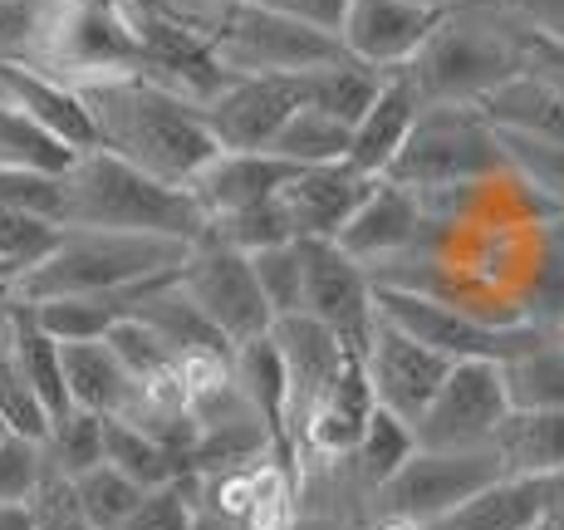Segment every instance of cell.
<instances>
[{
    "label": "cell",
    "instance_id": "cell-1",
    "mask_svg": "<svg viewBox=\"0 0 564 530\" xmlns=\"http://www.w3.org/2000/svg\"><path fill=\"white\" fill-rule=\"evenodd\" d=\"M79 99L89 104L104 153L133 162L138 172L167 182V187H192L197 172L221 153L202 108L167 94L162 84L143 79V74L84 84Z\"/></svg>",
    "mask_w": 564,
    "mask_h": 530
},
{
    "label": "cell",
    "instance_id": "cell-2",
    "mask_svg": "<svg viewBox=\"0 0 564 530\" xmlns=\"http://www.w3.org/2000/svg\"><path fill=\"white\" fill-rule=\"evenodd\" d=\"M530 69V40L496 0L442 10L432 35L412 54L408 79L422 104H457L476 108L491 89Z\"/></svg>",
    "mask_w": 564,
    "mask_h": 530
},
{
    "label": "cell",
    "instance_id": "cell-3",
    "mask_svg": "<svg viewBox=\"0 0 564 530\" xmlns=\"http://www.w3.org/2000/svg\"><path fill=\"white\" fill-rule=\"evenodd\" d=\"M59 226L84 231H133V236H172V241H197L206 231V216L197 212L187 187L138 172L133 162L89 148L64 172V212Z\"/></svg>",
    "mask_w": 564,
    "mask_h": 530
},
{
    "label": "cell",
    "instance_id": "cell-4",
    "mask_svg": "<svg viewBox=\"0 0 564 530\" xmlns=\"http://www.w3.org/2000/svg\"><path fill=\"white\" fill-rule=\"evenodd\" d=\"M187 241L172 236H133V231H84L59 226V241L10 280L15 300H54V295H113L148 275L177 270Z\"/></svg>",
    "mask_w": 564,
    "mask_h": 530
},
{
    "label": "cell",
    "instance_id": "cell-5",
    "mask_svg": "<svg viewBox=\"0 0 564 530\" xmlns=\"http://www.w3.org/2000/svg\"><path fill=\"white\" fill-rule=\"evenodd\" d=\"M30 69L84 89V84L138 74V35L123 0H54L35 6L25 60Z\"/></svg>",
    "mask_w": 564,
    "mask_h": 530
},
{
    "label": "cell",
    "instance_id": "cell-6",
    "mask_svg": "<svg viewBox=\"0 0 564 530\" xmlns=\"http://www.w3.org/2000/svg\"><path fill=\"white\" fill-rule=\"evenodd\" d=\"M511 172L496 128L476 108L457 104H422L412 118L403 148L388 162L383 182H398L408 192H442V187H476Z\"/></svg>",
    "mask_w": 564,
    "mask_h": 530
},
{
    "label": "cell",
    "instance_id": "cell-7",
    "mask_svg": "<svg viewBox=\"0 0 564 530\" xmlns=\"http://www.w3.org/2000/svg\"><path fill=\"white\" fill-rule=\"evenodd\" d=\"M192 30L212 45L216 64H221L231 79L236 74H310L344 54L334 35L285 15V10H275L270 0L212 10V15H202Z\"/></svg>",
    "mask_w": 564,
    "mask_h": 530
},
{
    "label": "cell",
    "instance_id": "cell-8",
    "mask_svg": "<svg viewBox=\"0 0 564 530\" xmlns=\"http://www.w3.org/2000/svg\"><path fill=\"white\" fill-rule=\"evenodd\" d=\"M496 477H506L496 447H412V457L373 491V516L427 526Z\"/></svg>",
    "mask_w": 564,
    "mask_h": 530
},
{
    "label": "cell",
    "instance_id": "cell-9",
    "mask_svg": "<svg viewBox=\"0 0 564 530\" xmlns=\"http://www.w3.org/2000/svg\"><path fill=\"white\" fill-rule=\"evenodd\" d=\"M373 310L378 320H388L393 329H403L408 339L427 344L432 354L462 364V359H486V364H506L520 349H530L535 339H545L530 324H486L476 315H466L457 305H442L432 295H412V290H383L373 285Z\"/></svg>",
    "mask_w": 564,
    "mask_h": 530
},
{
    "label": "cell",
    "instance_id": "cell-10",
    "mask_svg": "<svg viewBox=\"0 0 564 530\" xmlns=\"http://www.w3.org/2000/svg\"><path fill=\"white\" fill-rule=\"evenodd\" d=\"M177 285H182V295L221 329V339L231 344V349L256 339V334H270V324H275V315L265 310L260 285L251 275V256L231 251V246L216 241L212 231H202L197 241L187 246V256H182V266H177Z\"/></svg>",
    "mask_w": 564,
    "mask_h": 530
},
{
    "label": "cell",
    "instance_id": "cell-11",
    "mask_svg": "<svg viewBox=\"0 0 564 530\" xmlns=\"http://www.w3.org/2000/svg\"><path fill=\"white\" fill-rule=\"evenodd\" d=\"M506 413H511V403H506L501 364L462 359L432 393L427 413L412 423V437H417V447H491Z\"/></svg>",
    "mask_w": 564,
    "mask_h": 530
},
{
    "label": "cell",
    "instance_id": "cell-12",
    "mask_svg": "<svg viewBox=\"0 0 564 530\" xmlns=\"http://www.w3.org/2000/svg\"><path fill=\"white\" fill-rule=\"evenodd\" d=\"M128 20H133V35H138V74L143 79L162 84L167 94L187 104H212L216 94L231 84V74L216 64L212 45L177 20L172 10H133L128 6Z\"/></svg>",
    "mask_w": 564,
    "mask_h": 530
},
{
    "label": "cell",
    "instance_id": "cell-13",
    "mask_svg": "<svg viewBox=\"0 0 564 530\" xmlns=\"http://www.w3.org/2000/svg\"><path fill=\"white\" fill-rule=\"evenodd\" d=\"M295 108H305V74H236L202 118L226 153H265Z\"/></svg>",
    "mask_w": 564,
    "mask_h": 530
},
{
    "label": "cell",
    "instance_id": "cell-14",
    "mask_svg": "<svg viewBox=\"0 0 564 530\" xmlns=\"http://www.w3.org/2000/svg\"><path fill=\"white\" fill-rule=\"evenodd\" d=\"M452 226H442L437 216L422 207L417 192L398 187V182H373V192L364 197V207L349 216L334 246L344 256H354L364 270L383 266V261H398V256H412V251H427V246H442Z\"/></svg>",
    "mask_w": 564,
    "mask_h": 530
},
{
    "label": "cell",
    "instance_id": "cell-15",
    "mask_svg": "<svg viewBox=\"0 0 564 530\" xmlns=\"http://www.w3.org/2000/svg\"><path fill=\"white\" fill-rule=\"evenodd\" d=\"M300 266H305V295H300V315L319 320L339 344L364 354L368 329H373V280L368 270L344 256L334 241H295Z\"/></svg>",
    "mask_w": 564,
    "mask_h": 530
},
{
    "label": "cell",
    "instance_id": "cell-16",
    "mask_svg": "<svg viewBox=\"0 0 564 530\" xmlns=\"http://www.w3.org/2000/svg\"><path fill=\"white\" fill-rule=\"evenodd\" d=\"M452 374V359L432 354L427 344L408 339L403 329H393L388 320H378L373 310V329H368L364 344V378H368V393L383 413L403 418L412 428L422 413H427L432 393L442 388V378Z\"/></svg>",
    "mask_w": 564,
    "mask_h": 530
},
{
    "label": "cell",
    "instance_id": "cell-17",
    "mask_svg": "<svg viewBox=\"0 0 564 530\" xmlns=\"http://www.w3.org/2000/svg\"><path fill=\"white\" fill-rule=\"evenodd\" d=\"M437 20L442 10H422L408 0H349V15L339 25V50L368 69L393 74L408 69Z\"/></svg>",
    "mask_w": 564,
    "mask_h": 530
},
{
    "label": "cell",
    "instance_id": "cell-18",
    "mask_svg": "<svg viewBox=\"0 0 564 530\" xmlns=\"http://www.w3.org/2000/svg\"><path fill=\"white\" fill-rule=\"evenodd\" d=\"M378 177L359 172L354 162H319V167H300L295 177L280 187V207L290 216L295 241H334L349 226V216L364 207Z\"/></svg>",
    "mask_w": 564,
    "mask_h": 530
},
{
    "label": "cell",
    "instance_id": "cell-19",
    "mask_svg": "<svg viewBox=\"0 0 564 530\" xmlns=\"http://www.w3.org/2000/svg\"><path fill=\"white\" fill-rule=\"evenodd\" d=\"M295 172H300L295 162H285L275 153H226L221 148V153L197 172V182H192L187 192L206 221H216V216H226V212H241V207H256V202L280 197V187H285Z\"/></svg>",
    "mask_w": 564,
    "mask_h": 530
},
{
    "label": "cell",
    "instance_id": "cell-20",
    "mask_svg": "<svg viewBox=\"0 0 564 530\" xmlns=\"http://www.w3.org/2000/svg\"><path fill=\"white\" fill-rule=\"evenodd\" d=\"M0 89H6V104L25 108L35 123H45L59 143L74 148V153L99 148L89 104L79 99V89H69V84H59V79H50V74L30 69V64H20V60H0Z\"/></svg>",
    "mask_w": 564,
    "mask_h": 530
},
{
    "label": "cell",
    "instance_id": "cell-21",
    "mask_svg": "<svg viewBox=\"0 0 564 530\" xmlns=\"http://www.w3.org/2000/svg\"><path fill=\"white\" fill-rule=\"evenodd\" d=\"M550 516V477H496L417 530H535Z\"/></svg>",
    "mask_w": 564,
    "mask_h": 530
},
{
    "label": "cell",
    "instance_id": "cell-22",
    "mask_svg": "<svg viewBox=\"0 0 564 530\" xmlns=\"http://www.w3.org/2000/svg\"><path fill=\"white\" fill-rule=\"evenodd\" d=\"M476 113L511 138H540V143H564V89L550 74H540L530 64L525 74L506 79L501 89H491Z\"/></svg>",
    "mask_w": 564,
    "mask_h": 530
},
{
    "label": "cell",
    "instance_id": "cell-23",
    "mask_svg": "<svg viewBox=\"0 0 564 530\" xmlns=\"http://www.w3.org/2000/svg\"><path fill=\"white\" fill-rule=\"evenodd\" d=\"M231 383L246 398V408L260 418L270 447L290 462V378L270 334H256V339L231 349Z\"/></svg>",
    "mask_w": 564,
    "mask_h": 530
},
{
    "label": "cell",
    "instance_id": "cell-24",
    "mask_svg": "<svg viewBox=\"0 0 564 530\" xmlns=\"http://www.w3.org/2000/svg\"><path fill=\"white\" fill-rule=\"evenodd\" d=\"M422 113V94L412 89V79L403 69L383 74V84H378V99L364 108V118L354 123L349 133V158L359 172H368V177H383L388 162L398 158V148H403L412 118Z\"/></svg>",
    "mask_w": 564,
    "mask_h": 530
},
{
    "label": "cell",
    "instance_id": "cell-25",
    "mask_svg": "<svg viewBox=\"0 0 564 530\" xmlns=\"http://www.w3.org/2000/svg\"><path fill=\"white\" fill-rule=\"evenodd\" d=\"M59 369L69 408H84V413L99 418H123L128 403H133V378L118 364V354L108 349V339L59 344Z\"/></svg>",
    "mask_w": 564,
    "mask_h": 530
},
{
    "label": "cell",
    "instance_id": "cell-26",
    "mask_svg": "<svg viewBox=\"0 0 564 530\" xmlns=\"http://www.w3.org/2000/svg\"><path fill=\"white\" fill-rule=\"evenodd\" d=\"M128 320L148 324V329H153L158 339L167 344L172 359H182V354H231V344L221 339V329H216V324L206 320L187 295H182L177 270H172L162 285L148 290V295L138 300L133 310H128Z\"/></svg>",
    "mask_w": 564,
    "mask_h": 530
},
{
    "label": "cell",
    "instance_id": "cell-27",
    "mask_svg": "<svg viewBox=\"0 0 564 530\" xmlns=\"http://www.w3.org/2000/svg\"><path fill=\"white\" fill-rule=\"evenodd\" d=\"M491 447L506 477H564V413H506Z\"/></svg>",
    "mask_w": 564,
    "mask_h": 530
},
{
    "label": "cell",
    "instance_id": "cell-28",
    "mask_svg": "<svg viewBox=\"0 0 564 530\" xmlns=\"http://www.w3.org/2000/svg\"><path fill=\"white\" fill-rule=\"evenodd\" d=\"M511 413H564V339L545 334L501 364Z\"/></svg>",
    "mask_w": 564,
    "mask_h": 530
},
{
    "label": "cell",
    "instance_id": "cell-29",
    "mask_svg": "<svg viewBox=\"0 0 564 530\" xmlns=\"http://www.w3.org/2000/svg\"><path fill=\"white\" fill-rule=\"evenodd\" d=\"M516 320L540 334L564 329V216H555L545 241H535V261L516 295Z\"/></svg>",
    "mask_w": 564,
    "mask_h": 530
},
{
    "label": "cell",
    "instance_id": "cell-30",
    "mask_svg": "<svg viewBox=\"0 0 564 530\" xmlns=\"http://www.w3.org/2000/svg\"><path fill=\"white\" fill-rule=\"evenodd\" d=\"M74 148L59 143L45 123L15 104H0V172H45V177H64L74 167Z\"/></svg>",
    "mask_w": 564,
    "mask_h": 530
},
{
    "label": "cell",
    "instance_id": "cell-31",
    "mask_svg": "<svg viewBox=\"0 0 564 530\" xmlns=\"http://www.w3.org/2000/svg\"><path fill=\"white\" fill-rule=\"evenodd\" d=\"M104 462L113 472H123L128 482H138L143 491H158V486L187 477L177 452L162 447L158 437H148L143 428L123 423V418H104Z\"/></svg>",
    "mask_w": 564,
    "mask_h": 530
},
{
    "label": "cell",
    "instance_id": "cell-32",
    "mask_svg": "<svg viewBox=\"0 0 564 530\" xmlns=\"http://www.w3.org/2000/svg\"><path fill=\"white\" fill-rule=\"evenodd\" d=\"M378 84H383L378 69H368V64L339 54L334 64H319V69L305 74V104L354 128L364 118V108L378 99Z\"/></svg>",
    "mask_w": 564,
    "mask_h": 530
},
{
    "label": "cell",
    "instance_id": "cell-33",
    "mask_svg": "<svg viewBox=\"0 0 564 530\" xmlns=\"http://www.w3.org/2000/svg\"><path fill=\"white\" fill-rule=\"evenodd\" d=\"M412 447H417V437H412V428L403 423V418L383 413V408L373 403V413H368V423L359 432V442H354V452L344 462H349L354 482L364 486L368 496L378 491L388 477H393L398 467L412 457Z\"/></svg>",
    "mask_w": 564,
    "mask_h": 530
},
{
    "label": "cell",
    "instance_id": "cell-34",
    "mask_svg": "<svg viewBox=\"0 0 564 530\" xmlns=\"http://www.w3.org/2000/svg\"><path fill=\"white\" fill-rule=\"evenodd\" d=\"M349 123H339V118L319 113V108H295L290 113V123L275 133V143L265 148V153L295 162V167H319V162H344L349 158Z\"/></svg>",
    "mask_w": 564,
    "mask_h": 530
},
{
    "label": "cell",
    "instance_id": "cell-35",
    "mask_svg": "<svg viewBox=\"0 0 564 530\" xmlns=\"http://www.w3.org/2000/svg\"><path fill=\"white\" fill-rule=\"evenodd\" d=\"M69 496L89 530H118L138 511V501H143L148 491L138 482H128L123 472H113L108 462H99V467H89L84 477L69 482Z\"/></svg>",
    "mask_w": 564,
    "mask_h": 530
},
{
    "label": "cell",
    "instance_id": "cell-36",
    "mask_svg": "<svg viewBox=\"0 0 564 530\" xmlns=\"http://www.w3.org/2000/svg\"><path fill=\"white\" fill-rule=\"evenodd\" d=\"M40 447H45V467L54 477H64V482L84 477L89 467L104 462V418L84 413V408H69L59 423H50V437L40 442Z\"/></svg>",
    "mask_w": 564,
    "mask_h": 530
},
{
    "label": "cell",
    "instance_id": "cell-37",
    "mask_svg": "<svg viewBox=\"0 0 564 530\" xmlns=\"http://www.w3.org/2000/svg\"><path fill=\"white\" fill-rule=\"evenodd\" d=\"M506 148V162L555 216H564V143H540V138L496 133Z\"/></svg>",
    "mask_w": 564,
    "mask_h": 530
},
{
    "label": "cell",
    "instance_id": "cell-38",
    "mask_svg": "<svg viewBox=\"0 0 564 530\" xmlns=\"http://www.w3.org/2000/svg\"><path fill=\"white\" fill-rule=\"evenodd\" d=\"M206 231H212L216 241H226L231 251H241V256H256V251H265V246L295 241V231H290V216H285V207H280V197L216 216V221H206Z\"/></svg>",
    "mask_w": 564,
    "mask_h": 530
},
{
    "label": "cell",
    "instance_id": "cell-39",
    "mask_svg": "<svg viewBox=\"0 0 564 530\" xmlns=\"http://www.w3.org/2000/svg\"><path fill=\"white\" fill-rule=\"evenodd\" d=\"M251 275L260 285V300L275 320L300 315V295H305V266H300V246H265V251L251 256Z\"/></svg>",
    "mask_w": 564,
    "mask_h": 530
},
{
    "label": "cell",
    "instance_id": "cell-40",
    "mask_svg": "<svg viewBox=\"0 0 564 530\" xmlns=\"http://www.w3.org/2000/svg\"><path fill=\"white\" fill-rule=\"evenodd\" d=\"M0 423L15 437H30V442H45L50 437V413L40 403V393L30 388V378L20 374V364L10 359L6 339H0Z\"/></svg>",
    "mask_w": 564,
    "mask_h": 530
},
{
    "label": "cell",
    "instance_id": "cell-41",
    "mask_svg": "<svg viewBox=\"0 0 564 530\" xmlns=\"http://www.w3.org/2000/svg\"><path fill=\"white\" fill-rule=\"evenodd\" d=\"M45 486V447L6 432L0 437V506H30Z\"/></svg>",
    "mask_w": 564,
    "mask_h": 530
},
{
    "label": "cell",
    "instance_id": "cell-42",
    "mask_svg": "<svg viewBox=\"0 0 564 530\" xmlns=\"http://www.w3.org/2000/svg\"><path fill=\"white\" fill-rule=\"evenodd\" d=\"M54 241H59V226L54 221H40V216H25L15 207H0V266L10 270V280L25 266H35Z\"/></svg>",
    "mask_w": 564,
    "mask_h": 530
},
{
    "label": "cell",
    "instance_id": "cell-43",
    "mask_svg": "<svg viewBox=\"0 0 564 530\" xmlns=\"http://www.w3.org/2000/svg\"><path fill=\"white\" fill-rule=\"evenodd\" d=\"M0 207H15L25 216L59 226L64 212V177H45V172H0Z\"/></svg>",
    "mask_w": 564,
    "mask_h": 530
},
{
    "label": "cell",
    "instance_id": "cell-44",
    "mask_svg": "<svg viewBox=\"0 0 564 530\" xmlns=\"http://www.w3.org/2000/svg\"><path fill=\"white\" fill-rule=\"evenodd\" d=\"M192 511H197L192 506V477H177L158 486V491H148L118 530H192Z\"/></svg>",
    "mask_w": 564,
    "mask_h": 530
},
{
    "label": "cell",
    "instance_id": "cell-45",
    "mask_svg": "<svg viewBox=\"0 0 564 530\" xmlns=\"http://www.w3.org/2000/svg\"><path fill=\"white\" fill-rule=\"evenodd\" d=\"M530 45H564V0H496Z\"/></svg>",
    "mask_w": 564,
    "mask_h": 530
},
{
    "label": "cell",
    "instance_id": "cell-46",
    "mask_svg": "<svg viewBox=\"0 0 564 530\" xmlns=\"http://www.w3.org/2000/svg\"><path fill=\"white\" fill-rule=\"evenodd\" d=\"M30 506H35V530H89L79 516V506H74V496H69V482L54 477L50 467H45V486L35 491Z\"/></svg>",
    "mask_w": 564,
    "mask_h": 530
},
{
    "label": "cell",
    "instance_id": "cell-47",
    "mask_svg": "<svg viewBox=\"0 0 564 530\" xmlns=\"http://www.w3.org/2000/svg\"><path fill=\"white\" fill-rule=\"evenodd\" d=\"M30 30H35V6L30 0H0V60H25Z\"/></svg>",
    "mask_w": 564,
    "mask_h": 530
},
{
    "label": "cell",
    "instance_id": "cell-48",
    "mask_svg": "<svg viewBox=\"0 0 564 530\" xmlns=\"http://www.w3.org/2000/svg\"><path fill=\"white\" fill-rule=\"evenodd\" d=\"M270 6L305 20L314 30H324V35H334V40H339V25H344V15H349V0H270Z\"/></svg>",
    "mask_w": 564,
    "mask_h": 530
},
{
    "label": "cell",
    "instance_id": "cell-49",
    "mask_svg": "<svg viewBox=\"0 0 564 530\" xmlns=\"http://www.w3.org/2000/svg\"><path fill=\"white\" fill-rule=\"evenodd\" d=\"M231 6H251V0H167V10L177 20H187V25H197L202 15H212V10H231Z\"/></svg>",
    "mask_w": 564,
    "mask_h": 530
},
{
    "label": "cell",
    "instance_id": "cell-50",
    "mask_svg": "<svg viewBox=\"0 0 564 530\" xmlns=\"http://www.w3.org/2000/svg\"><path fill=\"white\" fill-rule=\"evenodd\" d=\"M0 530H35V506H0Z\"/></svg>",
    "mask_w": 564,
    "mask_h": 530
},
{
    "label": "cell",
    "instance_id": "cell-51",
    "mask_svg": "<svg viewBox=\"0 0 564 530\" xmlns=\"http://www.w3.org/2000/svg\"><path fill=\"white\" fill-rule=\"evenodd\" d=\"M530 64L564 74V45H530Z\"/></svg>",
    "mask_w": 564,
    "mask_h": 530
},
{
    "label": "cell",
    "instance_id": "cell-52",
    "mask_svg": "<svg viewBox=\"0 0 564 530\" xmlns=\"http://www.w3.org/2000/svg\"><path fill=\"white\" fill-rule=\"evenodd\" d=\"M550 530H564V477H550V516H545Z\"/></svg>",
    "mask_w": 564,
    "mask_h": 530
},
{
    "label": "cell",
    "instance_id": "cell-53",
    "mask_svg": "<svg viewBox=\"0 0 564 530\" xmlns=\"http://www.w3.org/2000/svg\"><path fill=\"white\" fill-rule=\"evenodd\" d=\"M290 530H359V526L334 521V516H305V511H300V516H295V526H290Z\"/></svg>",
    "mask_w": 564,
    "mask_h": 530
},
{
    "label": "cell",
    "instance_id": "cell-54",
    "mask_svg": "<svg viewBox=\"0 0 564 530\" xmlns=\"http://www.w3.org/2000/svg\"><path fill=\"white\" fill-rule=\"evenodd\" d=\"M192 530H241V526L221 521V516H212V511H192Z\"/></svg>",
    "mask_w": 564,
    "mask_h": 530
},
{
    "label": "cell",
    "instance_id": "cell-55",
    "mask_svg": "<svg viewBox=\"0 0 564 530\" xmlns=\"http://www.w3.org/2000/svg\"><path fill=\"white\" fill-rule=\"evenodd\" d=\"M408 6H422V10H457V6H471V0H408Z\"/></svg>",
    "mask_w": 564,
    "mask_h": 530
},
{
    "label": "cell",
    "instance_id": "cell-56",
    "mask_svg": "<svg viewBox=\"0 0 564 530\" xmlns=\"http://www.w3.org/2000/svg\"><path fill=\"white\" fill-rule=\"evenodd\" d=\"M123 6H133V10H167V0H123Z\"/></svg>",
    "mask_w": 564,
    "mask_h": 530
},
{
    "label": "cell",
    "instance_id": "cell-57",
    "mask_svg": "<svg viewBox=\"0 0 564 530\" xmlns=\"http://www.w3.org/2000/svg\"><path fill=\"white\" fill-rule=\"evenodd\" d=\"M6 305H10V280H0V324H6Z\"/></svg>",
    "mask_w": 564,
    "mask_h": 530
},
{
    "label": "cell",
    "instance_id": "cell-58",
    "mask_svg": "<svg viewBox=\"0 0 564 530\" xmlns=\"http://www.w3.org/2000/svg\"><path fill=\"white\" fill-rule=\"evenodd\" d=\"M30 6H54V0H30Z\"/></svg>",
    "mask_w": 564,
    "mask_h": 530
},
{
    "label": "cell",
    "instance_id": "cell-59",
    "mask_svg": "<svg viewBox=\"0 0 564 530\" xmlns=\"http://www.w3.org/2000/svg\"><path fill=\"white\" fill-rule=\"evenodd\" d=\"M0 280H10V270H6V266H0Z\"/></svg>",
    "mask_w": 564,
    "mask_h": 530
},
{
    "label": "cell",
    "instance_id": "cell-60",
    "mask_svg": "<svg viewBox=\"0 0 564 530\" xmlns=\"http://www.w3.org/2000/svg\"><path fill=\"white\" fill-rule=\"evenodd\" d=\"M0 437H6V423H0Z\"/></svg>",
    "mask_w": 564,
    "mask_h": 530
},
{
    "label": "cell",
    "instance_id": "cell-61",
    "mask_svg": "<svg viewBox=\"0 0 564 530\" xmlns=\"http://www.w3.org/2000/svg\"><path fill=\"white\" fill-rule=\"evenodd\" d=\"M0 104H6V89H0Z\"/></svg>",
    "mask_w": 564,
    "mask_h": 530
},
{
    "label": "cell",
    "instance_id": "cell-62",
    "mask_svg": "<svg viewBox=\"0 0 564 530\" xmlns=\"http://www.w3.org/2000/svg\"><path fill=\"white\" fill-rule=\"evenodd\" d=\"M560 339H564V329H560Z\"/></svg>",
    "mask_w": 564,
    "mask_h": 530
},
{
    "label": "cell",
    "instance_id": "cell-63",
    "mask_svg": "<svg viewBox=\"0 0 564 530\" xmlns=\"http://www.w3.org/2000/svg\"><path fill=\"white\" fill-rule=\"evenodd\" d=\"M535 530H545V526H535Z\"/></svg>",
    "mask_w": 564,
    "mask_h": 530
}]
</instances>
